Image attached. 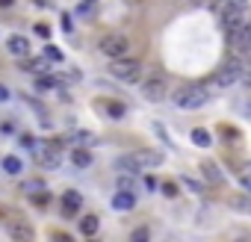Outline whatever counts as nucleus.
<instances>
[{"label": "nucleus", "instance_id": "ddd939ff", "mask_svg": "<svg viewBox=\"0 0 251 242\" xmlns=\"http://www.w3.org/2000/svg\"><path fill=\"white\" fill-rule=\"evenodd\" d=\"M71 163H74L77 169H89V166H92V154H89L86 148H77V151H71Z\"/></svg>", "mask_w": 251, "mask_h": 242}, {"label": "nucleus", "instance_id": "9d476101", "mask_svg": "<svg viewBox=\"0 0 251 242\" xmlns=\"http://www.w3.org/2000/svg\"><path fill=\"white\" fill-rule=\"evenodd\" d=\"M9 236L15 242H33L36 239V230H33V224L27 218H12L9 221Z\"/></svg>", "mask_w": 251, "mask_h": 242}, {"label": "nucleus", "instance_id": "393cba45", "mask_svg": "<svg viewBox=\"0 0 251 242\" xmlns=\"http://www.w3.org/2000/svg\"><path fill=\"white\" fill-rule=\"evenodd\" d=\"M106 112H109L112 118H121V115H124V106H121V103H106Z\"/></svg>", "mask_w": 251, "mask_h": 242}, {"label": "nucleus", "instance_id": "4be33fe9", "mask_svg": "<svg viewBox=\"0 0 251 242\" xmlns=\"http://www.w3.org/2000/svg\"><path fill=\"white\" fill-rule=\"evenodd\" d=\"M45 59H50V62H62V50L53 48V45H48V48H45Z\"/></svg>", "mask_w": 251, "mask_h": 242}, {"label": "nucleus", "instance_id": "7c9ffc66", "mask_svg": "<svg viewBox=\"0 0 251 242\" xmlns=\"http://www.w3.org/2000/svg\"><path fill=\"white\" fill-rule=\"evenodd\" d=\"M33 204H39V207H45L48 204V195L42 192V195H33Z\"/></svg>", "mask_w": 251, "mask_h": 242}, {"label": "nucleus", "instance_id": "7ed1b4c3", "mask_svg": "<svg viewBox=\"0 0 251 242\" xmlns=\"http://www.w3.org/2000/svg\"><path fill=\"white\" fill-rule=\"evenodd\" d=\"M98 50H100L109 62H112V59H124V56H130V39L121 36V33H106V36H100Z\"/></svg>", "mask_w": 251, "mask_h": 242}, {"label": "nucleus", "instance_id": "2eb2a0df", "mask_svg": "<svg viewBox=\"0 0 251 242\" xmlns=\"http://www.w3.org/2000/svg\"><path fill=\"white\" fill-rule=\"evenodd\" d=\"M98 227H100L98 216H83V218H80V230H83L86 236H95V233H98Z\"/></svg>", "mask_w": 251, "mask_h": 242}, {"label": "nucleus", "instance_id": "bb28decb", "mask_svg": "<svg viewBox=\"0 0 251 242\" xmlns=\"http://www.w3.org/2000/svg\"><path fill=\"white\" fill-rule=\"evenodd\" d=\"M227 9H236V12H242L245 15V9H248V0H230V6Z\"/></svg>", "mask_w": 251, "mask_h": 242}, {"label": "nucleus", "instance_id": "cd10ccee", "mask_svg": "<svg viewBox=\"0 0 251 242\" xmlns=\"http://www.w3.org/2000/svg\"><path fill=\"white\" fill-rule=\"evenodd\" d=\"M36 33H39L42 39H50V27H48V24H36Z\"/></svg>", "mask_w": 251, "mask_h": 242}, {"label": "nucleus", "instance_id": "412c9836", "mask_svg": "<svg viewBox=\"0 0 251 242\" xmlns=\"http://www.w3.org/2000/svg\"><path fill=\"white\" fill-rule=\"evenodd\" d=\"M227 6H230V0H210V9H213V12H216L219 18H222V15L227 12Z\"/></svg>", "mask_w": 251, "mask_h": 242}, {"label": "nucleus", "instance_id": "6e6552de", "mask_svg": "<svg viewBox=\"0 0 251 242\" xmlns=\"http://www.w3.org/2000/svg\"><path fill=\"white\" fill-rule=\"evenodd\" d=\"M233 53H248L251 50V21H242L233 33H227Z\"/></svg>", "mask_w": 251, "mask_h": 242}, {"label": "nucleus", "instance_id": "2f4dec72", "mask_svg": "<svg viewBox=\"0 0 251 242\" xmlns=\"http://www.w3.org/2000/svg\"><path fill=\"white\" fill-rule=\"evenodd\" d=\"M53 242H74L68 233H53Z\"/></svg>", "mask_w": 251, "mask_h": 242}, {"label": "nucleus", "instance_id": "f257e3e1", "mask_svg": "<svg viewBox=\"0 0 251 242\" xmlns=\"http://www.w3.org/2000/svg\"><path fill=\"white\" fill-rule=\"evenodd\" d=\"M207 100H210V92H207V86H201V83H183V86H177L175 95H172V103H175L177 109H198V106H204Z\"/></svg>", "mask_w": 251, "mask_h": 242}, {"label": "nucleus", "instance_id": "1a4fd4ad", "mask_svg": "<svg viewBox=\"0 0 251 242\" xmlns=\"http://www.w3.org/2000/svg\"><path fill=\"white\" fill-rule=\"evenodd\" d=\"M83 210V195L77 189H65L62 192V218H74Z\"/></svg>", "mask_w": 251, "mask_h": 242}, {"label": "nucleus", "instance_id": "f8f14e48", "mask_svg": "<svg viewBox=\"0 0 251 242\" xmlns=\"http://www.w3.org/2000/svg\"><path fill=\"white\" fill-rule=\"evenodd\" d=\"M112 207L115 210H133L136 207V192H115Z\"/></svg>", "mask_w": 251, "mask_h": 242}, {"label": "nucleus", "instance_id": "6ab92c4d", "mask_svg": "<svg viewBox=\"0 0 251 242\" xmlns=\"http://www.w3.org/2000/svg\"><path fill=\"white\" fill-rule=\"evenodd\" d=\"M118 192H136V183H133V177L121 174V177H118Z\"/></svg>", "mask_w": 251, "mask_h": 242}, {"label": "nucleus", "instance_id": "f3484780", "mask_svg": "<svg viewBox=\"0 0 251 242\" xmlns=\"http://www.w3.org/2000/svg\"><path fill=\"white\" fill-rule=\"evenodd\" d=\"M3 171L6 174H21V160L18 157H3Z\"/></svg>", "mask_w": 251, "mask_h": 242}, {"label": "nucleus", "instance_id": "72a5a7b5", "mask_svg": "<svg viewBox=\"0 0 251 242\" xmlns=\"http://www.w3.org/2000/svg\"><path fill=\"white\" fill-rule=\"evenodd\" d=\"M12 3H15V0H0V9H9Z\"/></svg>", "mask_w": 251, "mask_h": 242}, {"label": "nucleus", "instance_id": "9b49d317", "mask_svg": "<svg viewBox=\"0 0 251 242\" xmlns=\"http://www.w3.org/2000/svg\"><path fill=\"white\" fill-rule=\"evenodd\" d=\"M6 48H9V53H12L15 59H27V56H30V42H27V36H21V33H12V36L6 39Z\"/></svg>", "mask_w": 251, "mask_h": 242}, {"label": "nucleus", "instance_id": "dca6fc26", "mask_svg": "<svg viewBox=\"0 0 251 242\" xmlns=\"http://www.w3.org/2000/svg\"><path fill=\"white\" fill-rule=\"evenodd\" d=\"M189 136H192V142H195L198 148H210V142H213V139H210V133H207L204 127H192V133H189Z\"/></svg>", "mask_w": 251, "mask_h": 242}, {"label": "nucleus", "instance_id": "c85d7f7f", "mask_svg": "<svg viewBox=\"0 0 251 242\" xmlns=\"http://www.w3.org/2000/svg\"><path fill=\"white\" fill-rule=\"evenodd\" d=\"M6 100H9V89L0 83V103H6Z\"/></svg>", "mask_w": 251, "mask_h": 242}, {"label": "nucleus", "instance_id": "4468645a", "mask_svg": "<svg viewBox=\"0 0 251 242\" xmlns=\"http://www.w3.org/2000/svg\"><path fill=\"white\" fill-rule=\"evenodd\" d=\"M201 169H204V177H207L210 183H222V180H225V174L219 171V166H216V163H210V160H207Z\"/></svg>", "mask_w": 251, "mask_h": 242}, {"label": "nucleus", "instance_id": "a878e982", "mask_svg": "<svg viewBox=\"0 0 251 242\" xmlns=\"http://www.w3.org/2000/svg\"><path fill=\"white\" fill-rule=\"evenodd\" d=\"M36 189L42 192V189H45V183H42V180H27V183H24V192H30V195H33Z\"/></svg>", "mask_w": 251, "mask_h": 242}, {"label": "nucleus", "instance_id": "5701e85b", "mask_svg": "<svg viewBox=\"0 0 251 242\" xmlns=\"http://www.w3.org/2000/svg\"><path fill=\"white\" fill-rule=\"evenodd\" d=\"M48 62H50V59H45V56H42V59H33V62H27V68H30V71H39V74H45V71H48Z\"/></svg>", "mask_w": 251, "mask_h": 242}, {"label": "nucleus", "instance_id": "f704fd0d", "mask_svg": "<svg viewBox=\"0 0 251 242\" xmlns=\"http://www.w3.org/2000/svg\"><path fill=\"white\" fill-rule=\"evenodd\" d=\"M33 3H36V6H48V0H33Z\"/></svg>", "mask_w": 251, "mask_h": 242}, {"label": "nucleus", "instance_id": "20e7f679", "mask_svg": "<svg viewBox=\"0 0 251 242\" xmlns=\"http://www.w3.org/2000/svg\"><path fill=\"white\" fill-rule=\"evenodd\" d=\"M109 74L121 83H139L142 80V62L133 56H124V59H112L109 62Z\"/></svg>", "mask_w": 251, "mask_h": 242}, {"label": "nucleus", "instance_id": "423d86ee", "mask_svg": "<svg viewBox=\"0 0 251 242\" xmlns=\"http://www.w3.org/2000/svg\"><path fill=\"white\" fill-rule=\"evenodd\" d=\"M36 163L39 169H59L62 166V145L59 142H39V148L33 145Z\"/></svg>", "mask_w": 251, "mask_h": 242}, {"label": "nucleus", "instance_id": "aec40b11", "mask_svg": "<svg viewBox=\"0 0 251 242\" xmlns=\"http://www.w3.org/2000/svg\"><path fill=\"white\" fill-rule=\"evenodd\" d=\"M130 242H151V230L148 227H136L130 233Z\"/></svg>", "mask_w": 251, "mask_h": 242}, {"label": "nucleus", "instance_id": "39448f33", "mask_svg": "<svg viewBox=\"0 0 251 242\" xmlns=\"http://www.w3.org/2000/svg\"><path fill=\"white\" fill-rule=\"evenodd\" d=\"M245 68H248L245 56H242V53H233V56L219 68V74H216V86H233V83H239V80L245 77Z\"/></svg>", "mask_w": 251, "mask_h": 242}, {"label": "nucleus", "instance_id": "f03ea898", "mask_svg": "<svg viewBox=\"0 0 251 242\" xmlns=\"http://www.w3.org/2000/svg\"><path fill=\"white\" fill-rule=\"evenodd\" d=\"M163 163V154L160 151H148V148H139V151H133V154H124V157H118V169H124V171H130V174H136V171H142V169H157Z\"/></svg>", "mask_w": 251, "mask_h": 242}, {"label": "nucleus", "instance_id": "c756f323", "mask_svg": "<svg viewBox=\"0 0 251 242\" xmlns=\"http://www.w3.org/2000/svg\"><path fill=\"white\" fill-rule=\"evenodd\" d=\"M62 30H65V33H71V30H74V27H71V18H68L65 12H62Z\"/></svg>", "mask_w": 251, "mask_h": 242}, {"label": "nucleus", "instance_id": "0eeeda50", "mask_svg": "<svg viewBox=\"0 0 251 242\" xmlns=\"http://www.w3.org/2000/svg\"><path fill=\"white\" fill-rule=\"evenodd\" d=\"M166 95H169V83H166L163 74H151V77L142 80V97H148L151 103L166 100Z\"/></svg>", "mask_w": 251, "mask_h": 242}, {"label": "nucleus", "instance_id": "c9c22d12", "mask_svg": "<svg viewBox=\"0 0 251 242\" xmlns=\"http://www.w3.org/2000/svg\"><path fill=\"white\" fill-rule=\"evenodd\" d=\"M192 3H207V0H192Z\"/></svg>", "mask_w": 251, "mask_h": 242}, {"label": "nucleus", "instance_id": "473e14b6", "mask_svg": "<svg viewBox=\"0 0 251 242\" xmlns=\"http://www.w3.org/2000/svg\"><path fill=\"white\" fill-rule=\"evenodd\" d=\"M242 83H245V86H251V65L245 68V77H242Z\"/></svg>", "mask_w": 251, "mask_h": 242}, {"label": "nucleus", "instance_id": "a211bd4d", "mask_svg": "<svg viewBox=\"0 0 251 242\" xmlns=\"http://www.w3.org/2000/svg\"><path fill=\"white\" fill-rule=\"evenodd\" d=\"M95 3H98V0H80V6H77V15H83V18L95 15Z\"/></svg>", "mask_w": 251, "mask_h": 242}, {"label": "nucleus", "instance_id": "b1692460", "mask_svg": "<svg viewBox=\"0 0 251 242\" xmlns=\"http://www.w3.org/2000/svg\"><path fill=\"white\" fill-rule=\"evenodd\" d=\"M163 195L177 198V183H175V180H166V183H163Z\"/></svg>", "mask_w": 251, "mask_h": 242}]
</instances>
